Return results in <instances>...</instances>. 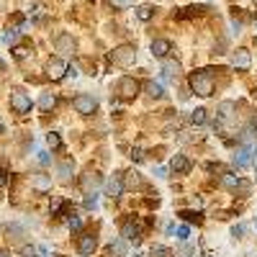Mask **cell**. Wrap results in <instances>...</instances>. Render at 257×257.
Listing matches in <instances>:
<instances>
[{"mask_svg": "<svg viewBox=\"0 0 257 257\" xmlns=\"http://www.w3.org/2000/svg\"><path fill=\"white\" fill-rule=\"evenodd\" d=\"M190 90L201 98H208L213 93V77L208 75V70H196L190 75Z\"/></svg>", "mask_w": 257, "mask_h": 257, "instance_id": "1", "label": "cell"}, {"mask_svg": "<svg viewBox=\"0 0 257 257\" xmlns=\"http://www.w3.org/2000/svg\"><path fill=\"white\" fill-rule=\"evenodd\" d=\"M111 59H113L116 64H121V67H132V64L137 62V47H132V44H121V47L113 49Z\"/></svg>", "mask_w": 257, "mask_h": 257, "instance_id": "2", "label": "cell"}, {"mask_svg": "<svg viewBox=\"0 0 257 257\" xmlns=\"http://www.w3.org/2000/svg\"><path fill=\"white\" fill-rule=\"evenodd\" d=\"M54 49H57L62 57H72V54H75V49H77V41L72 39V34L62 31V34L54 39Z\"/></svg>", "mask_w": 257, "mask_h": 257, "instance_id": "3", "label": "cell"}, {"mask_svg": "<svg viewBox=\"0 0 257 257\" xmlns=\"http://www.w3.org/2000/svg\"><path fill=\"white\" fill-rule=\"evenodd\" d=\"M11 108H13L16 113H29V111H31V98H29V93H24L21 88H16V90L11 93Z\"/></svg>", "mask_w": 257, "mask_h": 257, "instance_id": "4", "label": "cell"}, {"mask_svg": "<svg viewBox=\"0 0 257 257\" xmlns=\"http://www.w3.org/2000/svg\"><path fill=\"white\" fill-rule=\"evenodd\" d=\"M75 111L77 113H82V116H90L95 108H98V100L93 98V95H88V93H80V95H75Z\"/></svg>", "mask_w": 257, "mask_h": 257, "instance_id": "5", "label": "cell"}, {"mask_svg": "<svg viewBox=\"0 0 257 257\" xmlns=\"http://www.w3.org/2000/svg\"><path fill=\"white\" fill-rule=\"evenodd\" d=\"M116 93H118L121 98H134V95L139 93V82H137L134 77H121L118 85H116Z\"/></svg>", "mask_w": 257, "mask_h": 257, "instance_id": "6", "label": "cell"}, {"mask_svg": "<svg viewBox=\"0 0 257 257\" xmlns=\"http://www.w3.org/2000/svg\"><path fill=\"white\" fill-rule=\"evenodd\" d=\"M67 62H64V59H49L47 62V75H49V80H62L64 75H67Z\"/></svg>", "mask_w": 257, "mask_h": 257, "instance_id": "7", "label": "cell"}, {"mask_svg": "<svg viewBox=\"0 0 257 257\" xmlns=\"http://www.w3.org/2000/svg\"><path fill=\"white\" fill-rule=\"evenodd\" d=\"M100 183H103V180H100V175L95 173V170H88V173L80 178V185H82L85 193H95V190L100 188Z\"/></svg>", "mask_w": 257, "mask_h": 257, "instance_id": "8", "label": "cell"}, {"mask_svg": "<svg viewBox=\"0 0 257 257\" xmlns=\"http://www.w3.org/2000/svg\"><path fill=\"white\" fill-rule=\"evenodd\" d=\"M93 249H95V237L93 234H80L77 237V252L82 257H88V254H93Z\"/></svg>", "mask_w": 257, "mask_h": 257, "instance_id": "9", "label": "cell"}, {"mask_svg": "<svg viewBox=\"0 0 257 257\" xmlns=\"http://www.w3.org/2000/svg\"><path fill=\"white\" fill-rule=\"evenodd\" d=\"M121 234H123V239H128V242H137V239L142 237V226H139L134 219H128V221H123Z\"/></svg>", "mask_w": 257, "mask_h": 257, "instance_id": "10", "label": "cell"}, {"mask_svg": "<svg viewBox=\"0 0 257 257\" xmlns=\"http://www.w3.org/2000/svg\"><path fill=\"white\" fill-rule=\"evenodd\" d=\"M231 62H234V67H237V70H249L252 57H249L247 49H237V52H234V57H231Z\"/></svg>", "mask_w": 257, "mask_h": 257, "instance_id": "11", "label": "cell"}, {"mask_svg": "<svg viewBox=\"0 0 257 257\" xmlns=\"http://www.w3.org/2000/svg\"><path fill=\"white\" fill-rule=\"evenodd\" d=\"M167 52H173V44H170L167 39H155V41H152V54H155V57L165 59Z\"/></svg>", "mask_w": 257, "mask_h": 257, "instance_id": "12", "label": "cell"}, {"mask_svg": "<svg viewBox=\"0 0 257 257\" xmlns=\"http://www.w3.org/2000/svg\"><path fill=\"white\" fill-rule=\"evenodd\" d=\"M190 167H193V162H190L185 155H175V157H173V173H178V175H185Z\"/></svg>", "mask_w": 257, "mask_h": 257, "instance_id": "13", "label": "cell"}, {"mask_svg": "<svg viewBox=\"0 0 257 257\" xmlns=\"http://www.w3.org/2000/svg\"><path fill=\"white\" fill-rule=\"evenodd\" d=\"M249 162H252V149H249V147L237 149V155H234V165L242 170V167H249Z\"/></svg>", "mask_w": 257, "mask_h": 257, "instance_id": "14", "label": "cell"}, {"mask_svg": "<svg viewBox=\"0 0 257 257\" xmlns=\"http://www.w3.org/2000/svg\"><path fill=\"white\" fill-rule=\"evenodd\" d=\"M234 111H237V105H234L231 100H224V103L219 105V118H221V121H231V118H234Z\"/></svg>", "mask_w": 257, "mask_h": 257, "instance_id": "15", "label": "cell"}, {"mask_svg": "<svg viewBox=\"0 0 257 257\" xmlns=\"http://www.w3.org/2000/svg\"><path fill=\"white\" fill-rule=\"evenodd\" d=\"M105 190H108V196H121V190H123V183H121V175H113L108 183H105Z\"/></svg>", "mask_w": 257, "mask_h": 257, "instance_id": "16", "label": "cell"}, {"mask_svg": "<svg viewBox=\"0 0 257 257\" xmlns=\"http://www.w3.org/2000/svg\"><path fill=\"white\" fill-rule=\"evenodd\" d=\"M180 72V62H175V59H165V64H162V75L165 77H175Z\"/></svg>", "mask_w": 257, "mask_h": 257, "instance_id": "17", "label": "cell"}, {"mask_svg": "<svg viewBox=\"0 0 257 257\" xmlns=\"http://www.w3.org/2000/svg\"><path fill=\"white\" fill-rule=\"evenodd\" d=\"M57 173H59V180L62 183H70V178H72V162L67 160V162H59L57 165Z\"/></svg>", "mask_w": 257, "mask_h": 257, "instance_id": "18", "label": "cell"}, {"mask_svg": "<svg viewBox=\"0 0 257 257\" xmlns=\"http://www.w3.org/2000/svg\"><path fill=\"white\" fill-rule=\"evenodd\" d=\"M54 105H57V98H54L52 93H44V95L39 98V108H41V111H52Z\"/></svg>", "mask_w": 257, "mask_h": 257, "instance_id": "19", "label": "cell"}, {"mask_svg": "<svg viewBox=\"0 0 257 257\" xmlns=\"http://www.w3.org/2000/svg\"><path fill=\"white\" fill-rule=\"evenodd\" d=\"M147 93L152 95V98H162V95H165L162 85H160V82H155V80H149V82H147Z\"/></svg>", "mask_w": 257, "mask_h": 257, "instance_id": "20", "label": "cell"}, {"mask_svg": "<svg viewBox=\"0 0 257 257\" xmlns=\"http://www.w3.org/2000/svg\"><path fill=\"white\" fill-rule=\"evenodd\" d=\"M152 16H155V8H152V6H139V8H137V18H139V21H149Z\"/></svg>", "mask_w": 257, "mask_h": 257, "instance_id": "21", "label": "cell"}, {"mask_svg": "<svg viewBox=\"0 0 257 257\" xmlns=\"http://www.w3.org/2000/svg\"><path fill=\"white\" fill-rule=\"evenodd\" d=\"M126 185H128V188H139V185H142L139 173H126Z\"/></svg>", "mask_w": 257, "mask_h": 257, "instance_id": "22", "label": "cell"}, {"mask_svg": "<svg viewBox=\"0 0 257 257\" xmlns=\"http://www.w3.org/2000/svg\"><path fill=\"white\" fill-rule=\"evenodd\" d=\"M34 188H39V190H49V188H52V180L44 178V175H39V178L34 180Z\"/></svg>", "mask_w": 257, "mask_h": 257, "instance_id": "23", "label": "cell"}, {"mask_svg": "<svg viewBox=\"0 0 257 257\" xmlns=\"http://www.w3.org/2000/svg\"><path fill=\"white\" fill-rule=\"evenodd\" d=\"M190 121L196 123V126H201V123L206 121V111H203V108H196V111L190 113Z\"/></svg>", "mask_w": 257, "mask_h": 257, "instance_id": "24", "label": "cell"}, {"mask_svg": "<svg viewBox=\"0 0 257 257\" xmlns=\"http://www.w3.org/2000/svg\"><path fill=\"white\" fill-rule=\"evenodd\" d=\"M126 252V242L123 239H116L113 244H111V254H116V257H121Z\"/></svg>", "mask_w": 257, "mask_h": 257, "instance_id": "25", "label": "cell"}, {"mask_svg": "<svg viewBox=\"0 0 257 257\" xmlns=\"http://www.w3.org/2000/svg\"><path fill=\"white\" fill-rule=\"evenodd\" d=\"M85 208H88V211L98 208V193H88V198H85Z\"/></svg>", "mask_w": 257, "mask_h": 257, "instance_id": "26", "label": "cell"}, {"mask_svg": "<svg viewBox=\"0 0 257 257\" xmlns=\"http://www.w3.org/2000/svg\"><path fill=\"white\" fill-rule=\"evenodd\" d=\"M18 36H21V29H11V31L3 36V41H6V44H16Z\"/></svg>", "mask_w": 257, "mask_h": 257, "instance_id": "27", "label": "cell"}, {"mask_svg": "<svg viewBox=\"0 0 257 257\" xmlns=\"http://www.w3.org/2000/svg\"><path fill=\"white\" fill-rule=\"evenodd\" d=\"M224 185H229V188H244V183L239 178H234V175H224Z\"/></svg>", "mask_w": 257, "mask_h": 257, "instance_id": "28", "label": "cell"}, {"mask_svg": "<svg viewBox=\"0 0 257 257\" xmlns=\"http://www.w3.org/2000/svg\"><path fill=\"white\" fill-rule=\"evenodd\" d=\"M67 226H70L72 231H80V229H82V219H80V216H75V213H72V216L67 219Z\"/></svg>", "mask_w": 257, "mask_h": 257, "instance_id": "29", "label": "cell"}, {"mask_svg": "<svg viewBox=\"0 0 257 257\" xmlns=\"http://www.w3.org/2000/svg\"><path fill=\"white\" fill-rule=\"evenodd\" d=\"M47 144H49L52 149H57V147H62V139H59V134H57V132H52V134H47Z\"/></svg>", "mask_w": 257, "mask_h": 257, "instance_id": "30", "label": "cell"}, {"mask_svg": "<svg viewBox=\"0 0 257 257\" xmlns=\"http://www.w3.org/2000/svg\"><path fill=\"white\" fill-rule=\"evenodd\" d=\"M175 234H178V239H180V242H188L190 229H188V226H178V229H175Z\"/></svg>", "mask_w": 257, "mask_h": 257, "instance_id": "31", "label": "cell"}, {"mask_svg": "<svg viewBox=\"0 0 257 257\" xmlns=\"http://www.w3.org/2000/svg\"><path fill=\"white\" fill-rule=\"evenodd\" d=\"M180 216L185 221H201V216H198V213H193V211H180Z\"/></svg>", "mask_w": 257, "mask_h": 257, "instance_id": "32", "label": "cell"}, {"mask_svg": "<svg viewBox=\"0 0 257 257\" xmlns=\"http://www.w3.org/2000/svg\"><path fill=\"white\" fill-rule=\"evenodd\" d=\"M152 257H170L167 247H152Z\"/></svg>", "mask_w": 257, "mask_h": 257, "instance_id": "33", "label": "cell"}, {"mask_svg": "<svg viewBox=\"0 0 257 257\" xmlns=\"http://www.w3.org/2000/svg\"><path fill=\"white\" fill-rule=\"evenodd\" d=\"M36 254H39V257H52V249H49L47 244H39V247H36Z\"/></svg>", "mask_w": 257, "mask_h": 257, "instance_id": "34", "label": "cell"}, {"mask_svg": "<svg viewBox=\"0 0 257 257\" xmlns=\"http://www.w3.org/2000/svg\"><path fill=\"white\" fill-rule=\"evenodd\" d=\"M13 54H16L18 59H24V57L29 54V47H16V49H13Z\"/></svg>", "mask_w": 257, "mask_h": 257, "instance_id": "35", "label": "cell"}, {"mask_svg": "<svg viewBox=\"0 0 257 257\" xmlns=\"http://www.w3.org/2000/svg\"><path fill=\"white\" fill-rule=\"evenodd\" d=\"M36 155H39V157H36V160H39V162H41V165H47V162H49V155H47V152H44V149H39V152H36Z\"/></svg>", "mask_w": 257, "mask_h": 257, "instance_id": "36", "label": "cell"}, {"mask_svg": "<svg viewBox=\"0 0 257 257\" xmlns=\"http://www.w3.org/2000/svg\"><path fill=\"white\" fill-rule=\"evenodd\" d=\"M242 234H244V226H242V224L231 226V237H242Z\"/></svg>", "mask_w": 257, "mask_h": 257, "instance_id": "37", "label": "cell"}, {"mask_svg": "<svg viewBox=\"0 0 257 257\" xmlns=\"http://www.w3.org/2000/svg\"><path fill=\"white\" fill-rule=\"evenodd\" d=\"M155 175H157L160 180H165V178H167V170H165V167H155Z\"/></svg>", "mask_w": 257, "mask_h": 257, "instance_id": "38", "label": "cell"}, {"mask_svg": "<svg viewBox=\"0 0 257 257\" xmlns=\"http://www.w3.org/2000/svg\"><path fill=\"white\" fill-rule=\"evenodd\" d=\"M24 254H26V257H34V254H36V247H24Z\"/></svg>", "mask_w": 257, "mask_h": 257, "instance_id": "39", "label": "cell"}, {"mask_svg": "<svg viewBox=\"0 0 257 257\" xmlns=\"http://www.w3.org/2000/svg\"><path fill=\"white\" fill-rule=\"evenodd\" d=\"M132 157H134V160H142V157H144V155H142V149H134V152H132Z\"/></svg>", "mask_w": 257, "mask_h": 257, "instance_id": "40", "label": "cell"}, {"mask_svg": "<svg viewBox=\"0 0 257 257\" xmlns=\"http://www.w3.org/2000/svg\"><path fill=\"white\" fill-rule=\"evenodd\" d=\"M3 185H6V173L0 170V188H3Z\"/></svg>", "mask_w": 257, "mask_h": 257, "instance_id": "41", "label": "cell"}, {"mask_svg": "<svg viewBox=\"0 0 257 257\" xmlns=\"http://www.w3.org/2000/svg\"><path fill=\"white\" fill-rule=\"evenodd\" d=\"M116 3H118V6H128V3H132V0H116Z\"/></svg>", "mask_w": 257, "mask_h": 257, "instance_id": "42", "label": "cell"}, {"mask_svg": "<svg viewBox=\"0 0 257 257\" xmlns=\"http://www.w3.org/2000/svg\"><path fill=\"white\" fill-rule=\"evenodd\" d=\"M0 257H11V252H6V249H0Z\"/></svg>", "mask_w": 257, "mask_h": 257, "instance_id": "43", "label": "cell"}, {"mask_svg": "<svg viewBox=\"0 0 257 257\" xmlns=\"http://www.w3.org/2000/svg\"><path fill=\"white\" fill-rule=\"evenodd\" d=\"M3 70H6V62H3V59H0V72H3Z\"/></svg>", "mask_w": 257, "mask_h": 257, "instance_id": "44", "label": "cell"}, {"mask_svg": "<svg viewBox=\"0 0 257 257\" xmlns=\"http://www.w3.org/2000/svg\"><path fill=\"white\" fill-rule=\"evenodd\" d=\"M252 121H254V126H257V111H254V118H252Z\"/></svg>", "mask_w": 257, "mask_h": 257, "instance_id": "45", "label": "cell"}, {"mask_svg": "<svg viewBox=\"0 0 257 257\" xmlns=\"http://www.w3.org/2000/svg\"><path fill=\"white\" fill-rule=\"evenodd\" d=\"M254 226H257V224H254Z\"/></svg>", "mask_w": 257, "mask_h": 257, "instance_id": "46", "label": "cell"}]
</instances>
